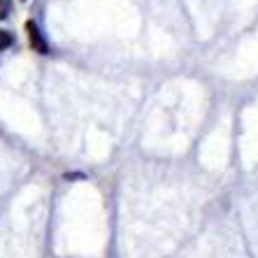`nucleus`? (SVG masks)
<instances>
[{
    "instance_id": "nucleus-1",
    "label": "nucleus",
    "mask_w": 258,
    "mask_h": 258,
    "mask_svg": "<svg viewBox=\"0 0 258 258\" xmlns=\"http://www.w3.org/2000/svg\"><path fill=\"white\" fill-rule=\"evenodd\" d=\"M26 30H28V42H30V47H33V51H37V54H49V44H47V40H44V35L40 33L37 24L28 21Z\"/></svg>"
},
{
    "instance_id": "nucleus-2",
    "label": "nucleus",
    "mask_w": 258,
    "mask_h": 258,
    "mask_svg": "<svg viewBox=\"0 0 258 258\" xmlns=\"http://www.w3.org/2000/svg\"><path fill=\"white\" fill-rule=\"evenodd\" d=\"M12 42H14V37L10 35L7 30L0 28V51H5V49H10V47H12Z\"/></svg>"
},
{
    "instance_id": "nucleus-3",
    "label": "nucleus",
    "mask_w": 258,
    "mask_h": 258,
    "mask_svg": "<svg viewBox=\"0 0 258 258\" xmlns=\"http://www.w3.org/2000/svg\"><path fill=\"white\" fill-rule=\"evenodd\" d=\"M10 12V0H0V19H5Z\"/></svg>"
}]
</instances>
